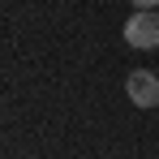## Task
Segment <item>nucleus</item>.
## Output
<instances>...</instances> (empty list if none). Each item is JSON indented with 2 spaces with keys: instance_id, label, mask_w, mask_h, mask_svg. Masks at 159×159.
Here are the masks:
<instances>
[{
  "instance_id": "obj_3",
  "label": "nucleus",
  "mask_w": 159,
  "mask_h": 159,
  "mask_svg": "<svg viewBox=\"0 0 159 159\" xmlns=\"http://www.w3.org/2000/svg\"><path fill=\"white\" fill-rule=\"evenodd\" d=\"M133 9H159V0H133Z\"/></svg>"
},
{
  "instance_id": "obj_1",
  "label": "nucleus",
  "mask_w": 159,
  "mask_h": 159,
  "mask_svg": "<svg viewBox=\"0 0 159 159\" xmlns=\"http://www.w3.org/2000/svg\"><path fill=\"white\" fill-rule=\"evenodd\" d=\"M125 43L138 48V52H155L159 48V13L155 9H133V17L125 22Z\"/></svg>"
},
{
  "instance_id": "obj_2",
  "label": "nucleus",
  "mask_w": 159,
  "mask_h": 159,
  "mask_svg": "<svg viewBox=\"0 0 159 159\" xmlns=\"http://www.w3.org/2000/svg\"><path fill=\"white\" fill-rule=\"evenodd\" d=\"M125 95L138 107H159V78L151 69H133L129 78H125Z\"/></svg>"
}]
</instances>
